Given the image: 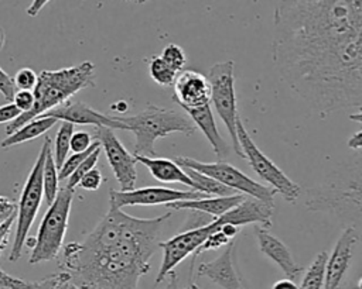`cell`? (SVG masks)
I'll return each instance as SVG.
<instances>
[{"label": "cell", "mask_w": 362, "mask_h": 289, "mask_svg": "<svg viewBox=\"0 0 362 289\" xmlns=\"http://www.w3.org/2000/svg\"><path fill=\"white\" fill-rule=\"evenodd\" d=\"M273 62L321 116L362 103V0H280Z\"/></svg>", "instance_id": "6da1fadb"}, {"label": "cell", "mask_w": 362, "mask_h": 289, "mask_svg": "<svg viewBox=\"0 0 362 289\" xmlns=\"http://www.w3.org/2000/svg\"><path fill=\"white\" fill-rule=\"evenodd\" d=\"M170 217L140 219L109 204L82 241L62 247L59 268L78 289H137Z\"/></svg>", "instance_id": "7a4b0ae2"}, {"label": "cell", "mask_w": 362, "mask_h": 289, "mask_svg": "<svg viewBox=\"0 0 362 289\" xmlns=\"http://www.w3.org/2000/svg\"><path fill=\"white\" fill-rule=\"evenodd\" d=\"M95 86V65L83 61L74 66L57 70H42L33 89L34 104L27 113H21L6 127V135L14 133L27 121L68 102L76 92Z\"/></svg>", "instance_id": "3957f363"}, {"label": "cell", "mask_w": 362, "mask_h": 289, "mask_svg": "<svg viewBox=\"0 0 362 289\" xmlns=\"http://www.w3.org/2000/svg\"><path fill=\"white\" fill-rule=\"evenodd\" d=\"M117 118L123 123L124 130L134 134L133 155L156 156V141L173 133H181L187 137L195 134L197 127L184 114L173 110L148 104L137 114Z\"/></svg>", "instance_id": "277c9868"}, {"label": "cell", "mask_w": 362, "mask_h": 289, "mask_svg": "<svg viewBox=\"0 0 362 289\" xmlns=\"http://www.w3.org/2000/svg\"><path fill=\"white\" fill-rule=\"evenodd\" d=\"M74 193L75 190L62 186L58 190L54 202L48 206V210L40 223L35 238L25 241V244L31 247V254L28 258L31 265L55 259L59 255L68 230Z\"/></svg>", "instance_id": "5b68a950"}, {"label": "cell", "mask_w": 362, "mask_h": 289, "mask_svg": "<svg viewBox=\"0 0 362 289\" xmlns=\"http://www.w3.org/2000/svg\"><path fill=\"white\" fill-rule=\"evenodd\" d=\"M51 147V140L47 137L44 140V144L40 149V154L25 179V183L23 186L18 203H17V210H16V235L14 241L11 245V251L8 255V259L11 262H16L21 254L23 248L25 245L30 228L37 217L41 200L44 197L42 193V166H44V159L48 148Z\"/></svg>", "instance_id": "8992f818"}, {"label": "cell", "mask_w": 362, "mask_h": 289, "mask_svg": "<svg viewBox=\"0 0 362 289\" xmlns=\"http://www.w3.org/2000/svg\"><path fill=\"white\" fill-rule=\"evenodd\" d=\"M206 79L211 86L209 103H212L216 114L221 117L222 123L228 130L232 149L238 156L243 158L236 138V120L239 117V113L235 93V61L226 59L222 62H216L209 68Z\"/></svg>", "instance_id": "52a82bcc"}, {"label": "cell", "mask_w": 362, "mask_h": 289, "mask_svg": "<svg viewBox=\"0 0 362 289\" xmlns=\"http://www.w3.org/2000/svg\"><path fill=\"white\" fill-rule=\"evenodd\" d=\"M174 161L182 168L194 169L205 176L215 179L216 182L225 185L233 192H240L245 196L255 197L274 207V195H276L274 189L256 182L255 179L243 173L240 169L235 168L233 165L225 161L202 162L188 156H177Z\"/></svg>", "instance_id": "ba28073f"}, {"label": "cell", "mask_w": 362, "mask_h": 289, "mask_svg": "<svg viewBox=\"0 0 362 289\" xmlns=\"http://www.w3.org/2000/svg\"><path fill=\"white\" fill-rule=\"evenodd\" d=\"M236 138L243 154V158L249 162L252 169L266 182L276 193H280L281 197L288 202L294 203L300 195L301 187L291 180L267 155H264L259 147L252 140L250 134L247 133L243 121L240 117L236 120Z\"/></svg>", "instance_id": "9c48e42d"}, {"label": "cell", "mask_w": 362, "mask_h": 289, "mask_svg": "<svg viewBox=\"0 0 362 289\" xmlns=\"http://www.w3.org/2000/svg\"><path fill=\"white\" fill-rule=\"evenodd\" d=\"M218 227V221L212 220L206 224L187 228L165 241H160L158 248L163 251V262L156 278V285L161 283L187 257L191 254L194 255L195 251L206 240V237Z\"/></svg>", "instance_id": "30bf717a"}, {"label": "cell", "mask_w": 362, "mask_h": 289, "mask_svg": "<svg viewBox=\"0 0 362 289\" xmlns=\"http://www.w3.org/2000/svg\"><path fill=\"white\" fill-rule=\"evenodd\" d=\"M95 138L105 151L107 164L115 173L117 183L120 185V190L126 192L134 189L137 180V161L134 155L124 148L110 128L95 127Z\"/></svg>", "instance_id": "8fae6325"}, {"label": "cell", "mask_w": 362, "mask_h": 289, "mask_svg": "<svg viewBox=\"0 0 362 289\" xmlns=\"http://www.w3.org/2000/svg\"><path fill=\"white\" fill-rule=\"evenodd\" d=\"M206 195L197 190H177L161 186H147L132 190H109V204L122 209L123 206H151V204H171L181 200H191L205 197Z\"/></svg>", "instance_id": "7c38bea8"}, {"label": "cell", "mask_w": 362, "mask_h": 289, "mask_svg": "<svg viewBox=\"0 0 362 289\" xmlns=\"http://www.w3.org/2000/svg\"><path fill=\"white\" fill-rule=\"evenodd\" d=\"M358 242V231L355 227H346L338 237L325 264V278L322 289H339L354 257Z\"/></svg>", "instance_id": "4fadbf2b"}, {"label": "cell", "mask_w": 362, "mask_h": 289, "mask_svg": "<svg viewBox=\"0 0 362 289\" xmlns=\"http://www.w3.org/2000/svg\"><path fill=\"white\" fill-rule=\"evenodd\" d=\"M47 117H52L55 120L68 121L82 125H95V127H106L110 130H124L123 123L117 118V116L103 114L86 103L82 102H65L64 104L47 111Z\"/></svg>", "instance_id": "5bb4252c"}, {"label": "cell", "mask_w": 362, "mask_h": 289, "mask_svg": "<svg viewBox=\"0 0 362 289\" xmlns=\"http://www.w3.org/2000/svg\"><path fill=\"white\" fill-rule=\"evenodd\" d=\"M235 240L229 241L219 257L201 262L197 268L198 276H205L222 289H247L235 268Z\"/></svg>", "instance_id": "9a60e30c"}, {"label": "cell", "mask_w": 362, "mask_h": 289, "mask_svg": "<svg viewBox=\"0 0 362 289\" xmlns=\"http://www.w3.org/2000/svg\"><path fill=\"white\" fill-rule=\"evenodd\" d=\"M174 100L185 107H199L211 102V86L206 76L198 70L182 69L174 82Z\"/></svg>", "instance_id": "2e32d148"}, {"label": "cell", "mask_w": 362, "mask_h": 289, "mask_svg": "<svg viewBox=\"0 0 362 289\" xmlns=\"http://www.w3.org/2000/svg\"><path fill=\"white\" fill-rule=\"evenodd\" d=\"M273 209V206H269L262 200L245 196L239 204H236L215 220L219 224H233L236 227L256 224L269 228L272 226Z\"/></svg>", "instance_id": "e0dca14e"}, {"label": "cell", "mask_w": 362, "mask_h": 289, "mask_svg": "<svg viewBox=\"0 0 362 289\" xmlns=\"http://www.w3.org/2000/svg\"><path fill=\"white\" fill-rule=\"evenodd\" d=\"M255 235L257 238L260 252L272 259L288 279H294L301 273L303 266L294 261L290 250L280 238L260 226H255Z\"/></svg>", "instance_id": "ac0fdd59"}, {"label": "cell", "mask_w": 362, "mask_h": 289, "mask_svg": "<svg viewBox=\"0 0 362 289\" xmlns=\"http://www.w3.org/2000/svg\"><path fill=\"white\" fill-rule=\"evenodd\" d=\"M182 110L187 113V116L189 117L192 124L197 127V130H201V133L205 135V138L211 144L215 155L219 159L228 156L229 148L216 127L211 103L199 106V107H185Z\"/></svg>", "instance_id": "d6986e66"}, {"label": "cell", "mask_w": 362, "mask_h": 289, "mask_svg": "<svg viewBox=\"0 0 362 289\" xmlns=\"http://www.w3.org/2000/svg\"><path fill=\"white\" fill-rule=\"evenodd\" d=\"M245 195H229V196H205L199 199L181 200L168 204L174 210H192L198 213H206L214 216V219L221 217L228 210L235 207L243 200Z\"/></svg>", "instance_id": "ffe728a7"}, {"label": "cell", "mask_w": 362, "mask_h": 289, "mask_svg": "<svg viewBox=\"0 0 362 289\" xmlns=\"http://www.w3.org/2000/svg\"><path fill=\"white\" fill-rule=\"evenodd\" d=\"M136 161L143 164L151 173V176L160 182H175L189 186L194 190V182L189 179L184 168H181L175 161L168 158H157V156H140L134 155Z\"/></svg>", "instance_id": "44dd1931"}, {"label": "cell", "mask_w": 362, "mask_h": 289, "mask_svg": "<svg viewBox=\"0 0 362 289\" xmlns=\"http://www.w3.org/2000/svg\"><path fill=\"white\" fill-rule=\"evenodd\" d=\"M58 120L52 118V117H47V116H40L35 117L30 121H27L24 125H21L18 130H16L14 133L6 135V138L0 142L1 148H10L27 141H31L42 134H45L51 127L55 125Z\"/></svg>", "instance_id": "7402d4cb"}, {"label": "cell", "mask_w": 362, "mask_h": 289, "mask_svg": "<svg viewBox=\"0 0 362 289\" xmlns=\"http://www.w3.org/2000/svg\"><path fill=\"white\" fill-rule=\"evenodd\" d=\"M68 276L66 272L61 271L40 281H25L10 275L0 268V289H55L57 285Z\"/></svg>", "instance_id": "603a6c76"}, {"label": "cell", "mask_w": 362, "mask_h": 289, "mask_svg": "<svg viewBox=\"0 0 362 289\" xmlns=\"http://www.w3.org/2000/svg\"><path fill=\"white\" fill-rule=\"evenodd\" d=\"M58 190H59L58 168L54 162L52 148L49 147L45 154L44 166H42V193H44V199L48 206L54 202Z\"/></svg>", "instance_id": "cb8c5ba5"}, {"label": "cell", "mask_w": 362, "mask_h": 289, "mask_svg": "<svg viewBox=\"0 0 362 289\" xmlns=\"http://www.w3.org/2000/svg\"><path fill=\"white\" fill-rule=\"evenodd\" d=\"M328 259V252L321 251L315 255L310 266L307 268L301 283L300 289H322L324 286V278H325V264Z\"/></svg>", "instance_id": "d4e9b609"}, {"label": "cell", "mask_w": 362, "mask_h": 289, "mask_svg": "<svg viewBox=\"0 0 362 289\" xmlns=\"http://www.w3.org/2000/svg\"><path fill=\"white\" fill-rule=\"evenodd\" d=\"M182 168V166H181ZM184 171L187 172V175L189 176V179L194 182V190L201 192L206 196H229V195H235L233 190H230L229 187H226L225 185L216 182L215 179L205 176L194 169H188L184 168Z\"/></svg>", "instance_id": "484cf974"}, {"label": "cell", "mask_w": 362, "mask_h": 289, "mask_svg": "<svg viewBox=\"0 0 362 289\" xmlns=\"http://www.w3.org/2000/svg\"><path fill=\"white\" fill-rule=\"evenodd\" d=\"M74 133V124L68 121H62L57 134H55V142H54V149H52V156L57 168L59 169L64 161L68 156L69 151V141L71 135Z\"/></svg>", "instance_id": "4316f807"}, {"label": "cell", "mask_w": 362, "mask_h": 289, "mask_svg": "<svg viewBox=\"0 0 362 289\" xmlns=\"http://www.w3.org/2000/svg\"><path fill=\"white\" fill-rule=\"evenodd\" d=\"M148 73L157 85L164 87L173 86L178 75V72L174 70L168 63H165L160 56H153L148 61Z\"/></svg>", "instance_id": "83f0119b"}, {"label": "cell", "mask_w": 362, "mask_h": 289, "mask_svg": "<svg viewBox=\"0 0 362 289\" xmlns=\"http://www.w3.org/2000/svg\"><path fill=\"white\" fill-rule=\"evenodd\" d=\"M99 154H100V147L96 148L95 151H92V152L78 165V168L65 179V185H64V186L68 187V189H71V190H75V187L78 186L81 178H82L86 172H89L90 169H93V168L96 166Z\"/></svg>", "instance_id": "f1b7e54d"}, {"label": "cell", "mask_w": 362, "mask_h": 289, "mask_svg": "<svg viewBox=\"0 0 362 289\" xmlns=\"http://www.w3.org/2000/svg\"><path fill=\"white\" fill-rule=\"evenodd\" d=\"M100 145H99V142L95 140L93 142H92V145L88 148V149H85V151H82V152H74L71 156H66V159L64 161V164L61 165V168L58 169V178H59V180H65L76 168H78V165L92 152V151H95L96 148H99Z\"/></svg>", "instance_id": "f546056e"}, {"label": "cell", "mask_w": 362, "mask_h": 289, "mask_svg": "<svg viewBox=\"0 0 362 289\" xmlns=\"http://www.w3.org/2000/svg\"><path fill=\"white\" fill-rule=\"evenodd\" d=\"M160 58L177 72H181L187 63V55L184 49L177 44H167L163 48Z\"/></svg>", "instance_id": "4dcf8cb0"}, {"label": "cell", "mask_w": 362, "mask_h": 289, "mask_svg": "<svg viewBox=\"0 0 362 289\" xmlns=\"http://www.w3.org/2000/svg\"><path fill=\"white\" fill-rule=\"evenodd\" d=\"M37 78H38V75L33 69L21 68L14 75L13 80H14L16 89L18 87L21 90H31V89H34V86L37 83Z\"/></svg>", "instance_id": "1f68e13d"}, {"label": "cell", "mask_w": 362, "mask_h": 289, "mask_svg": "<svg viewBox=\"0 0 362 289\" xmlns=\"http://www.w3.org/2000/svg\"><path fill=\"white\" fill-rule=\"evenodd\" d=\"M95 140H92V135L86 131H74L71 135V141H69V151L74 152H82L85 149H88L92 142Z\"/></svg>", "instance_id": "d6a6232c"}, {"label": "cell", "mask_w": 362, "mask_h": 289, "mask_svg": "<svg viewBox=\"0 0 362 289\" xmlns=\"http://www.w3.org/2000/svg\"><path fill=\"white\" fill-rule=\"evenodd\" d=\"M11 103L21 111V113H27L28 110H31L33 104H34V93L33 90H16Z\"/></svg>", "instance_id": "836d02e7"}, {"label": "cell", "mask_w": 362, "mask_h": 289, "mask_svg": "<svg viewBox=\"0 0 362 289\" xmlns=\"http://www.w3.org/2000/svg\"><path fill=\"white\" fill-rule=\"evenodd\" d=\"M102 182H103L102 173H100L98 169L93 168V169H90L89 172H86V173L81 178L78 186H79L81 189H85V190H98V189L100 187Z\"/></svg>", "instance_id": "e575fe53"}, {"label": "cell", "mask_w": 362, "mask_h": 289, "mask_svg": "<svg viewBox=\"0 0 362 289\" xmlns=\"http://www.w3.org/2000/svg\"><path fill=\"white\" fill-rule=\"evenodd\" d=\"M16 85L13 78L6 73V70H3L0 68V93L7 99V100H13V96L16 93Z\"/></svg>", "instance_id": "d590c367"}, {"label": "cell", "mask_w": 362, "mask_h": 289, "mask_svg": "<svg viewBox=\"0 0 362 289\" xmlns=\"http://www.w3.org/2000/svg\"><path fill=\"white\" fill-rule=\"evenodd\" d=\"M16 210H17V203L4 195H0V224H3L11 216H14Z\"/></svg>", "instance_id": "8d00e7d4"}, {"label": "cell", "mask_w": 362, "mask_h": 289, "mask_svg": "<svg viewBox=\"0 0 362 289\" xmlns=\"http://www.w3.org/2000/svg\"><path fill=\"white\" fill-rule=\"evenodd\" d=\"M20 114H21V111L13 103L3 104V106H0V124L10 123L14 118H17Z\"/></svg>", "instance_id": "74e56055"}, {"label": "cell", "mask_w": 362, "mask_h": 289, "mask_svg": "<svg viewBox=\"0 0 362 289\" xmlns=\"http://www.w3.org/2000/svg\"><path fill=\"white\" fill-rule=\"evenodd\" d=\"M14 223H16V214L11 216L3 224H0V254H1V251L4 250V247L8 241V237H10V233H11V228H13Z\"/></svg>", "instance_id": "f35d334b"}, {"label": "cell", "mask_w": 362, "mask_h": 289, "mask_svg": "<svg viewBox=\"0 0 362 289\" xmlns=\"http://www.w3.org/2000/svg\"><path fill=\"white\" fill-rule=\"evenodd\" d=\"M49 1H51V0H33V1L30 3V6L27 7V14H28L30 17H35Z\"/></svg>", "instance_id": "ab89813d"}, {"label": "cell", "mask_w": 362, "mask_h": 289, "mask_svg": "<svg viewBox=\"0 0 362 289\" xmlns=\"http://www.w3.org/2000/svg\"><path fill=\"white\" fill-rule=\"evenodd\" d=\"M272 289H300V288L293 279L286 278V279H280V281L274 282Z\"/></svg>", "instance_id": "60d3db41"}, {"label": "cell", "mask_w": 362, "mask_h": 289, "mask_svg": "<svg viewBox=\"0 0 362 289\" xmlns=\"http://www.w3.org/2000/svg\"><path fill=\"white\" fill-rule=\"evenodd\" d=\"M348 145L351 147V149H355V151L361 149V145H362V133H361V130H358L354 135L349 137Z\"/></svg>", "instance_id": "b9f144b4"}, {"label": "cell", "mask_w": 362, "mask_h": 289, "mask_svg": "<svg viewBox=\"0 0 362 289\" xmlns=\"http://www.w3.org/2000/svg\"><path fill=\"white\" fill-rule=\"evenodd\" d=\"M167 278H168V283H167V286L164 289H182L180 286V282H178V276H177V273L174 271Z\"/></svg>", "instance_id": "7bdbcfd3"}, {"label": "cell", "mask_w": 362, "mask_h": 289, "mask_svg": "<svg viewBox=\"0 0 362 289\" xmlns=\"http://www.w3.org/2000/svg\"><path fill=\"white\" fill-rule=\"evenodd\" d=\"M55 289H78V288L71 282V279H69V276H68V278L62 279V281L57 285Z\"/></svg>", "instance_id": "ee69618b"}, {"label": "cell", "mask_w": 362, "mask_h": 289, "mask_svg": "<svg viewBox=\"0 0 362 289\" xmlns=\"http://www.w3.org/2000/svg\"><path fill=\"white\" fill-rule=\"evenodd\" d=\"M4 41H6V35H4L3 28L0 27V51H1V48L4 47Z\"/></svg>", "instance_id": "f6af8a7d"}, {"label": "cell", "mask_w": 362, "mask_h": 289, "mask_svg": "<svg viewBox=\"0 0 362 289\" xmlns=\"http://www.w3.org/2000/svg\"><path fill=\"white\" fill-rule=\"evenodd\" d=\"M124 1H129V3H134V4H143V3H146L147 0H124Z\"/></svg>", "instance_id": "bcb514c9"}, {"label": "cell", "mask_w": 362, "mask_h": 289, "mask_svg": "<svg viewBox=\"0 0 362 289\" xmlns=\"http://www.w3.org/2000/svg\"><path fill=\"white\" fill-rule=\"evenodd\" d=\"M188 289H199L195 283H189V286H188Z\"/></svg>", "instance_id": "7dc6e473"}, {"label": "cell", "mask_w": 362, "mask_h": 289, "mask_svg": "<svg viewBox=\"0 0 362 289\" xmlns=\"http://www.w3.org/2000/svg\"><path fill=\"white\" fill-rule=\"evenodd\" d=\"M355 289H361V282H359V283H358V286H356V288H355Z\"/></svg>", "instance_id": "c3c4849f"}]
</instances>
